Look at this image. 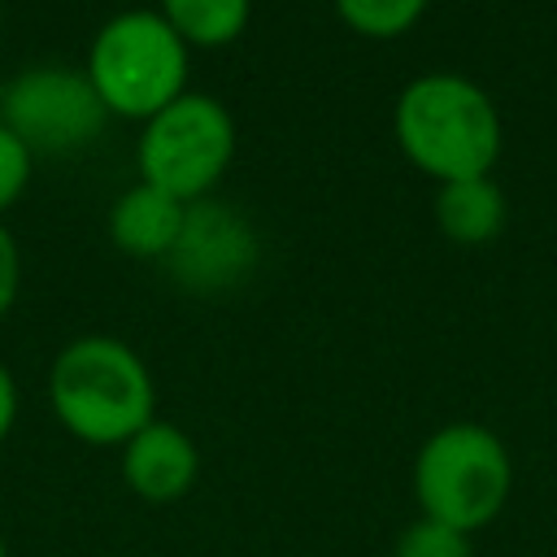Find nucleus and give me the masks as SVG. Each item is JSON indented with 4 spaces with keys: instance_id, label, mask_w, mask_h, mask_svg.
I'll return each instance as SVG.
<instances>
[{
    "instance_id": "f03ea898",
    "label": "nucleus",
    "mask_w": 557,
    "mask_h": 557,
    "mask_svg": "<svg viewBox=\"0 0 557 557\" xmlns=\"http://www.w3.org/2000/svg\"><path fill=\"white\" fill-rule=\"evenodd\" d=\"M48 405L74 440L122 448L157 418V383L126 339L78 335L52 357Z\"/></svg>"
},
{
    "instance_id": "0eeeda50",
    "label": "nucleus",
    "mask_w": 557,
    "mask_h": 557,
    "mask_svg": "<svg viewBox=\"0 0 557 557\" xmlns=\"http://www.w3.org/2000/svg\"><path fill=\"white\" fill-rule=\"evenodd\" d=\"M261 257L252 222L226 200H191L183 226L161 257L165 274L187 292H231L252 278Z\"/></svg>"
},
{
    "instance_id": "1a4fd4ad",
    "label": "nucleus",
    "mask_w": 557,
    "mask_h": 557,
    "mask_svg": "<svg viewBox=\"0 0 557 557\" xmlns=\"http://www.w3.org/2000/svg\"><path fill=\"white\" fill-rule=\"evenodd\" d=\"M187 205L174 200L170 191L152 187V183H131L113 205H109V239L139 261H161L183 226Z\"/></svg>"
},
{
    "instance_id": "423d86ee",
    "label": "nucleus",
    "mask_w": 557,
    "mask_h": 557,
    "mask_svg": "<svg viewBox=\"0 0 557 557\" xmlns=\"http://www.w3.org/2000/svg\"><path fill=\"white\" fill-rule=\"evenodd\" d=\"M109 109L100 104L91 78L74 65L61 61H39L22 65L4 87H0V122L39 157H61L87 148Z\"/></svg>"
},
{
    "instance_id": "39448f33",
    "label": "nucleus",
    "mask_w": 557,
    "mask_h": 557,
    "mask_svg": "<svg viewBox=\"0 0 557 557\" xmlns=\"http://www.w3.org/2000/svg\"><path fill=\"white\" fill-rule=\"evenodd\" d=\"M235 157V117L209 91H183L157 109L135 144L139 178L191 205L205 200Z\"/></svg>"
},
{
    "instance_id": "7ed1b4c3",
    "label": "nucleus",
    "mask_w": 557,
    "mask_h": 557,
    "mask_svg": "<svg viewBox=\"0 0 557 557\" xmlns=\"http://www.w3.org/2000/svg\"><path fill=\"white\" fill-rule=\"evenodd\" d=\"M191 48L157 9H122L104 17L87 44L83 74L100 104L117 117L148 122L174 96L187 91Z\"/></svg>"
},
{
    "instance_id": "f8f14e48",
    "label": "nucleus",
    "mask_w": 557,
    "mask_h": 557,
    "mask_svg": "<svg viewBox=\"0 0 557 557\" xmlns=\"http://www.w3.org/2000/svg\"><path fill=\"white\" fill-rule=\"evenodd\" d=\"M331 4L339 22L366 39H396L426 13V0H331Z\"/></svg>"
},
{
    "instance_id": "6e6552de",
    "label": "nucleus",
    "mask_w": 557,
    "mask_h": 557,
    "mask_svg": "<svg viewBox=\"0 0 557 557\" xmlns=\"http://www.w3.org/2000/svg\"><path fill=\"white\" fill-rule=\"evenodd\" d=\"M200 474V448L174 422L152 418L122 444V483L148 505H174Z\"/></svg>"
},
{
    "instance_id": "4468645a",
    "label": "nucleus",
    "mask_w": 557,
    "mask_h": 557,
    "mask_svg": "<svg viewBox=\"0 0 557 557\" xmlns=\"http://www.w3.org/2000/svg\"><path fill=\"white\" fill-rule=\"evenodd\" d=\"M30 165H35V152L0 122V209H9V205L26 191Z\"/></svg>"
},
{
    "instance_id": "f257e3e1",
    "label": "nucleus",
    "mask_w": 557,
    "mask_h": 557,
    "mask_svg": "<svg viewBox=\"0 0 557 557\" xmlns=\"http://www.w3.org/2000/svg\"><path fill=\"white\" fill-rule=\"evenodd\" d=\"M392 131L409 165H418L435 183L492 174L505 139L492 96L474 78L453 70L409 78L396 96Z\"/></svg>"
},
{
    "instance_id": "9b49d317",
    "label": "nucleus",
    "mask_w": 557,
    "mask_h": 557,
    "mask_svg": "<svg viewBox=\"0 0 557 557\" xmlns=\"http://www.w3.org/2000/svg\"><path fill=\"white\" fill-rule=\"evenodd\" d=\"M157 13L187 48H226L244 35L252 0H157Z\"/></svg>"
},
{
    "instance_id": "dca6fc26",
    "label": "nucleus",
    "mask_w": 557,
    "mask_h": 557,
    "mask_svg": "<svg viewBox=\"0 0 557 557\" xmlns=\"http://www.w3.org/2000/svg\"><path fill=\"white\" fill-rule=\"evenodd\" d=\"M13 422H17V379H13V370L0 361V444L9 440Z\"/></svg>"
},
{
    "instance_id": "9d476101",
    "label": "nucleus",
    "mask_w": 557,
    "mask_h": 557,
    "mask_svg": "<svg viewBox=\"0 0 557 557\" xmlns=\"http://www.w3.org/2000/svg\"><path fill=\"white\" fill-rule=\"evenodd\" d=\"M505 213H509L505 191L487 174L440 183V191H435V226L444 231V239H453L461 248L492 244L505 226Z\"/></svg>"
},
{
    "instance_id": "f3484780",
    "label": "nucleus",
    "mask_w": 557,
    "mask_h": 557,
    "mask_svg": "<svg viewBox=\"0 0 557 557\" xmlns=\"http://www.w3.org/2000/svg\"><path fill=\"white\" fill-rule=\"evenodd\" d=\"M0 557H9V544H4V531H0Z\"/></svg>"
},
{
    "instance_id": "20e7f679",
    "label": "nucleus",
    "mask_w": 557,
    "mask_h": 557,
    "mask_svg": "<svg viewBox=\"0 0 557 557\" xmlns=\"http://www.w3.org/2000/svg\"><path fill=\"white\" fill-rule=\"evenodd\" d=\"M513 492V457L483 422L435 426L413 457V500L422 518L448 522L466 535L496 522Z\"/></svg>"
},
{
    "instance_id": "ddd939ff",
    "label": "nucleus",
    "mask_w": 557,
    "mask_h": 557,
    "mask_svg": "<svg viewBox=\"0 0 557 557\" xmlns=\"http://www.w3.org/2000/svg\"><path fill=\"white\" fill-rule=\"evenodd\" d=\"M392 557H474V548H470V535H466V531L418 513V518L396 535Z\"/></svg>"
},
{
    "instance_id": "2eb2a0df",
    "label": "nucleus",
    "mask_w": 557,
    "mask_h": 557,
    "mask_svg": "<svg viewBox=\"0 0 557 557\" xmlns=\"http://www.w3.org/2000/svg\"><path fill=\"white\" fill-rule=\"evenodd\" d=\"M17 287H22V252H17L13 231L0 222V318L13 309Z\"/></svg>"
}]
</instances>
